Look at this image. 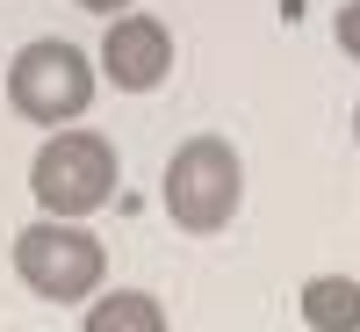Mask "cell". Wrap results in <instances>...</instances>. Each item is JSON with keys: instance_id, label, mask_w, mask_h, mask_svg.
<instances>
[{"instance_id": "cell-1", "label": "cell", "mask_w": 360, "mask_h": 332, "mask_svg": "<svg viewBox=\"0 0 360 332\" xmlns=\"http://www.w3.org/2000/svg\"><path fill=\"white\" fill-rule=\"evenodd\" d=\"M115 180H123V159H115V145L101 130H51L44 137V152L29 159V195H37L44 217H94V209L115 195Z\"/></svg>"}, {"instance_id": "cell-2", "label": "cell", "mask_w": 360, "mask_h": 332, "mask_svg": "<svg viewBox=\"0 0 360 332\" xmlns=\"http://www.w3.org/2000/svg\"><path fill=\"white\" fill-rule=\"evenodd\" d=\"M159 195H166V217L180 231H224L238 217V202H245V159H238V145L231 137H188L180 152L166 159V180H159Z\"/></svg>"}, {"instance_id": "cell-3", "label": "cell", "mask_w": 360, "mask_h": 332, "mask_svg": "<svg viewBox=\"0 0 360 332\" xmlns=\"http://www.w3.org/2000/svg\"><path fill=\"white\" fill-rule=\"evenodd\" d=\"M94 80H101V66L65 37H37L8 58V102H15V116H29L44 130L79 123L94 109Z\"/></svg>"}, {"instance_id": "cell-4", "label": "cell", "mask_w": 360, "mask_h": 332, "mask_svg": "<svg viewBox=\"0 0 360 332\" xmlns=\"http://www.w3.org/2000/svg\"><path fill=\"white\" fill-rule=\"evenodd\" d=\"M15 275L44 296V304H86L108 275V246L94 231H79L72 217H37L15 231Z\"/></svg>"}, {"instance_id": "cell-5", "label": "cell", "mask_w": 360, "mask_h": 332, "mask_svg": "<svg viewBox=\"0 0 360 332\" xmlns=\"http://www.w3.org/2000/svg\"><path fill=\"white\" fill-rule=\"evenodd\" d=\"M94 58H101V80L108 87L152 94V87H166V73H173V29L159 15H115Z\"/></svg>"}, {"instance_id": "cell-6", "label": "cell", "mask_w": 360, "mask_h": 332, "mask_svg": "<svg viewBox=\"0 0 360 332\" xmlns=\"http://www.w3.org/2000/svg\"><path fill=\"white\" fill-rule=\"evenodd\" d=\"M303 325L310 332H360V282L353 275H310L303 282Z\"/></svg>"}, {"instance_id": "cell-7", "label": "cell", "mask_w": 360, "mask_h": 332, "mask_svg": "<svg viewBox=\"0 0 360 332\" xmlns=\"http://www.w3.org/2000/svg\"><path fill=\"white\" fill-rule=\"evenodd\" d=\"M79 332H166V304L152 289H108V296L86 304Z\"/></svg>"}, {"instance_id": "cell-8", "label": "cell", "mask_w": 360, "mask_h": 332, "mask_svg": "<svg viewBox=\"0 0 360 332\" xmlns=\"http://www.w3.org/2000/svg\"><path fill=\"white\" fill-rule=\"evenodd\" d=\"M332 37H339V51H346L353 66H360V0H346V8H339V22H332Z\"/></svg>"}, {"instance_id": "cell-9", "label": "cell", "mask_w": 360, "mask_h": 332, "mask_svg": "<svg viewBox=\"0 0 360 332\" xmlns=\"http://www.w3.org/2000/svg\"><path fill=\"white\" fill-rule=\"evenodd\" d=\"M79 8H86V15H108V22H115V15H130V0H79Z\"/></svg>"}, {"instance_id": "cell-10", "label": "cell", "mask_w": 360, "mask_h": 332, "mask_svg": "<svg viewBox=\"0 0 360 332\" xmlns=\"http://www.w3.org/2000/svg\"><path fill=\"white\" fill-rule=\"evenodd\" d=\"M353 137H360V102H353Z\"/></svg>"}]
</instances>
